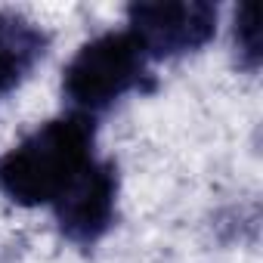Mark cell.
<instances>
[{
  "instance_id": "1",
  "label": "cell",
  "mask_w": 263,
  "mask_h": 263,
  "mask_svg": "<svg viewBox=\"0 0 263 263\" xmlns=\"http://www.w3.org/2000/svg\"><path fill=\"white\" fill-rule=\"evenodd\" d=\"M93 161V121L74 111L47 121L0 158V189L22 208L56 204Z\"/></svg>"
},
{
  "instance_id": "2",
  "label": "cell",
  "mask_w": 263,
  "mask_h": 263,
  "mask_svg": "<svg viewBox=\"0 0 263 263\" xmlns=\"http://www.w3.org/2000/svg\"><path fill=\"white\" fill-rule=\"evenodd\" d=\"M146 81V56L127 31H108L87 41L65 65L62 93L78 115L108 108Z\"/></svg>"
},
{
  "instance_id": "3",
  "label": "cell",
  "mask_w": 263,
  "mask_h": 263,
  "mask_svg": "<svg viewBox=\"0 0 263 263\" xmlns=\"http://www.w3.org/2000/svg\"><path fill=\"white\" fill-rule=\"evenodd\" d=\"M130 37L146 59H174L204 47L217 31V7L208 0L134 4L127 10Z\"/></svg>"
},
{
  "instance_id": "4",
  "label": "cell",
  "mask_w": 263,
  "mask_h": 263,
  "mask_svg": "<svg viewBox=\"0 0 263 263\" xmlns=\"http://www.w3.org/2000/svg\"><path fill=\"white\" fill-rule=\"evenodd\" d=\"M115 195H118V171L111 161H93L68 192L53 204L59 229L74 245L99 241L115 220Z\"/></svg>"
},
{
  "instance_id": "5",
  "label": "cell",
  "mask_w": 263,
  "mask_h": 263,
  "mask_svg": "<svg viewBox=\"0 0 263 263\" xmlns=\"http://www.w3.org/2000/svg\"><path fill=\"white\" fill-rule=\"evenodd\" d=\"M47 34L19 13H0V99L16 90L44 59Z\"/></svg>"
},
{
  "instance_id": "6",
  "label": "cell",
  "mask_w": 263,
  "mask_h": 263,
  "mask_svg": "<svg viewBox=\"0 0 263 263\" xmlns=\"http://www.w3.org/2000/svg\"><path fill=\"white\" fill-rule=\"evenodd\" d=\"M232 41H235L238 65L248 71H257V65H260V25H257V7L254 4L238 7L235 25H232Z\"/></svg>"
}]
</instances>
